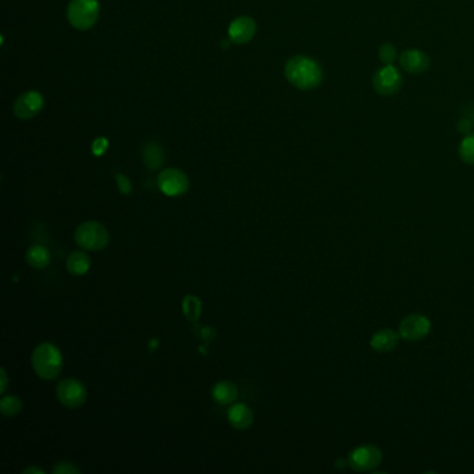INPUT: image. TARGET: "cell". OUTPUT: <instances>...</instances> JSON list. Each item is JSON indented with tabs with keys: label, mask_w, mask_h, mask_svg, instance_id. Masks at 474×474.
<instances>
[{
	"label": "cell",
	"mask_w": 474,
	"mask_h": 474,
	"mask_svg": "<svg viewBox=\"0 0 474 474\" xmlns=\"http://www.w3.org/2000/svg\"><path fill=\"white\" fill-rule=\"evenodd\" d=\"M74 239L85 250H100L109 245L110 234L107 229L97 221H85L75 230Z\"/></svg>",
	"instance_id": "cell-4"
},
{
	"label": "cell",
	"mask_w": 474,
	"mask_h": 474,
	"mask_svg": "<svg viewBox=\"0 0 474 474\" xmlns=\"http://www.w3.org/2000/svg\"><path fill=\"white\" fill-rule=\"evenodd\" d=\"M57 399L70 409L80 408L85 403L88 392L85 385L77 379H66L59 382L56 388Z\"/></svg>",
	"instance_id": "cell-7"
},
{
	"label": "cell",
	"mask_w": 474,
	"mask_h": 474,
	"mask_svg": "<svg viewBox=\"0 0 474 474\" xmlns=\"http://www.w3.org/2000/svg\"><path fill=\"white\" fill-rule=\"evenodd\" d=\"M372 87L379 96L396 95L403 87V75L399 68L392 66H381L372 77Z\"/></svg>",
	"instance_id": "cell-5"
},
{
	"label": "cell",
	"mask_w": 474,
	"mask_h": 474,
	"mask_svg": "<svg viewBox=\"0 0 474 474\" xmlns=\"http://www.w3.org/2000/svg\"><path fill=\"white\" fill-rule=\"evenodd\" d=\"M213 399L223 406L231 405L238 398V389L234 382L231 381H219L212 391Z\"/></svg>",
	"instance_id": "cell-15"
},
{
	"label": "cell",
	"mask_w": 474,
	"mask_h": 474,
	"mask_svg": "<svg viewBox=\"0 0 474 474\" xmlns=\"http://www.w3.org/2000/svg\"><path fill=\"white\" fill-rule=\"evenodd\" d=\"M0 377H1V382H0V392L4 394L6 388H7V382H8V379H7V373L4 369L0 370Z\"/></svg>",
	"instance_id": "cell-27"
},
{
	"label": "cell",
	"mask_w": 474,
	"mask_h": 474,
	"mask_svg": "<svg viewBox=\"0 0 474 474\" xmlns=\"http://www.w3.org/2000/svg\"><path fill=\"white\" fill-rule=\"evenodd\" d=\"M157 187L167 196H181L190 190V180L178 169H166L157 177Z\"/></svg>",
	"instance_id": "cell-8"
},
{
	"label": "cell",
	"mask_w": 474,
	"mask_h": 474,
	"mask_svg": "<svg viewBox=\"0 0 474 474\" xmlns=\"http://www.w3.org/2000/svg\"><path fill=\"white\" fill-rule=\"evenodd\" d=\"M142 162L149 170L160 169L164 163V152L162 146L153 141L145 143L142 147Z\"/></svg>",
	"instance_id": "cell-16"
},
{
	"label": "cell",
	"mask_w": 474,
	"mask_h": 474,
	"mask_svg": "<svg viewBox=\"0 0 474 474\" xmlns=\"http://www.w3.org/2000/svg\"><path fill=\"white\" fill-rule=\"evenodd\" d=\"M27 262L34 269H45L50 263V253L44 245H32L27 250Z\"/></svg>",
	"instance_id": "cell-18"
},
{
	"label": "cell",
	"mask_w": 474,
	"mask_h": 474,
	"mask_svg": "<svg viewBox=\"0 0 474 474\" xmlns=\"http://www.w3.org/2000/svg\"><path fill=\"white\" fill-rule=\"evenodd\" d=\"M399 66L408 74H423L430 70L431 59L420 49H406L399 56Z\"/></svg>",
	"instance_id": "cell-11"
},
{
	"label": "cell",
	"mask_w": 474,
	"mask_h": 474,
	"mask_svg": "<svg viewBox=\"0 0 474 474\" xmlns=\"http://www.w3.org/2000/svg\"><path fill=\"white\" fill-rule=\"evenodd\" d=\"M107 147H109V141L106 138H103V137L96 138L94 143H92V152H94L95 156L104 154V152L107 150Z\"/></svg>",
	"instance_id": "cell-25"
},
{
	"label": "cell",
	"mask_w": 474,
	"mask_h": 474,
	"mask_svg": "<svg viewBox=\"0 0 474 474\" xmlns=\"http://www.w3.org/2000/svg\"><path fill=\"white\" fill-rule=\"evenodd\" d=\"M24 474H31V473H38V474H44V470H41V469H38V468H34V466H31V468H27L24 472H23Z\"/></svg>",
	"instance_id": "cell-28"
},
{
	"label": "cell",
	"mask_w": 474,
	"mask_h": 474,
	"mask_svg": "<svg viewBox=\"0 0 474 474\" xmlns=\"http://www.w3.org/2000/svg\"><path fill=\"white\" fill-rule=\"evenodd\" d=\"M227 416L230 425L237 430H246L253 423V413L245 403H234L229 409Z\"/></svg>",
	"instance_id": "cell-14"
},
{
	"label": "cell",
	"mask_w": 474,
	"mask_h": 474,
	"mask_svg": "<svg viewBox=\"0 0 474 474\" xmlns=\"http://www.w3.org/2000/svg\"><path fill=\"white\" fill-rule=\"evenodd\" d=\"M256 31H257L256 21L252 17L241 16L231 21L229 27V37L233 44L245 45L253 40Z\"/></svg>",
	"instance_id": "cell-12"
},
{
	"label": "cell",
	"mask_w": 474,
	"mask_h": 474,
	"mask_svg": "<svg viewBox=\"0 0 474 474\" xmlns=\"http://www.w3.org/2000/svg\"><path fill=\"white\" fill-rule=\"evenodd\" d=\"M100 16L97 0H71L67 7V20L78 31L91 30Z\"/></svg>",
	"instance_id": "cell-3"
},
{
	"label": "cell",
	"mask_w": 474,
	"mask_h": 474,
	"mask_svg": "<svg viewBox=\"0 0 474 474\" xmlns=\"http://www.w3.org/2000/svg\"><path fill=\"white\" fill-rule=\"evenodd\" d=\"M32 367L38 377L54 379L63 369V356L59 348L50 342L38 345L32 352Z\"/></svg>",
	"instance_id": "cell-2"
},
{
	"label": "cell",
	"mask_w": 474,
	"mask_h": 474,
	"mask_svg": "<svg viewBox=\"0 0 474 474\" xmlns=\"http://www.w3.org/2000/svg\"><path fill=\"white\" fill-rule=\"evenodd\" d=\"M21 409H23V402L16 395L3 396L0 401V412L3 416H7V418L16 416L17 413L21 412Z\"/></svg>",
	"instance_id": "cell-20"
},
{
	"label": "cell",
	"mask_w": 474,
	"mask_h": 474,
	"mask_svg": "<svg viewBox=\"0 0 474 474\" xmlns=\"http://www.w3.org/2000/svg\"><path fill=\"white\" fill-rule=\"evenodd\" d=\"M54 474H77L80 473V469L70 462H60L57 466L53 468Z\"/></svg>",
	"instance_id": "cell-23"
},
{
	"label": "cell",
	"mask_w": 474,
	"mask_h": 474,
	"mask_svg": "<svg viewBox=\"0 0 474 474\" xmlns=\"http://www.w3.org/2000/svg\"><path fill=\"white\" fill-rule=\"evenodd\" d=\"M382 461V452L376 445H362L355 448L348 458V466L355 472H373Z\"/></svg>",
	"instance_id": "cell-6"
},
{
	"label": "cell",
	"mask_w": 474,
	"mask_h": 474,
	"mask_svg": "<svg viewBox=\"0 0 474 474\" xmlns=\"http://www.w3.org/2000/svg\"><path fill=\"white\" fill-rule=\"evenodd\" d=\"M379 60L384 66H392L396 60H399L398 50L394 44L385 42L379 48Z\"/></svg>",
	"instance_id": "cell-22"
},
{
	"label": "cell",
	"mask_w": 474,
	"mask_h": 474,
	"mask_svg": "<svg viewBox=\"0 0 474 474\" xmlns=\"http://www.w3.org/2000/svg\"><path fill=\"white\" fill-rule=\"evenodd\" d=\"M45 107V99L38 91H27L18 96L13 104V113L20 120L37 117Z\"/></svg>",
	"instance_id": "cell-9"
},
{
	"label": "cell",
	"mask_w": 474,
	"mask_h": 474,
	"mask_svg": "<svg viewBox=\"0 0 474 474\" xmlns=\"http://www.w3.org/2000/svg\"><path fill=\"white\" fill-rule=\"evenodd\" d=\"M286 81L299 91H312L324 80L322 64L310 56L296 54L286 60L284 67Z\"/></svg>",
	"instance_id": "cell-1"
},
{
	"label": "cell",
	"mask_w": 474,
	"mask_h": 474,
	"mask_svg": "<svg viewBox=\"0 0 474 474\" xmlns=\"http://www.w3.org/2000/svg\"><path fill=\"white\" fill-rule=\"evenodd\" d=\"M430 330H431L430 319L420 313H412L405 316L399 324L401 338L411 342L423 339L428 335Z\"/></svg>",
	"instance_id": "cell-10"
},
{
	"label": "cell",
	"mask_w": 474,
	"mask_h": 474,
	"mask_svg": "<svg viewBox=\"0 0 474 474\" xmlns=\"http://www.w3.org/2000/svg\"><path fill=\"white\" fill-rule=\"evenodd\" d=\"M67 270L70 274L73 276H84L87 274V272L91 267V257L88 253L83 252V250H77L73 252L68 257H67Z\"/></svg>",
	"instance_id": "cell-17"
},
{
	"label": "cell",
	"mask_w": 474,
	"mask_h": 474,
	"mask_svg": "<svg viewBox=\"0 0 474 474\" xmlns=\"http://www.w3.org/2000/svg\"><path fill=\"white\" fill-rule=\"evenodd\" d=\"M116 180H117V186H119V190L121 193L124 195H130L131 190H133V186H131V181L128 180L127 176L124 174H117L116 176Z\"/></svg>",
	"instance_id": "cell-24"
},
{
	"label": "cell",
	"mask_w": 474,
	"mask_h": 474,
	"mask_svg": "<svg viewBox=\"0 0 474 474\" xmlns=\"http://www.w3.org/2000/svg\"><path fill=\"white\" fill-rule=\"evenodd\" d=\"M458 154L463 163L474 166V131L466 134L462 138L459 147H458Z\"/></svg>",
	"instance_id": "cell-19"
},
{
	"label": "cell",
	"mask_w": 474,
	"mask_h": 474,
	"mask_svg": "<svg viewBox=\"0 0 474 474\" xmlns=\"http://www.w3.org/2000/svg\"><path fill=\"white\" fill-rule=\"evenodd\" d=\"M399 338H401L399 332H394L391 329H381L372 336L370 345L376 352L385 353L391 352L398 346Z\"/></svg>",
	"instance_id": "cell-13"
},
{
	"label": "cell",
	"mask_w": 474,
	"mask_h": 474,
	"mask_svg": "<svg viewBox=\"0 0 474 474\" xmlns=\"http://www.w3.org/2000/svg\"><path fill=\"white\" fill-rule=\"evenodd\" d=\"M470 128H472V124L466 120H461L459 124H458V130L463 134H469L470 133Z\"/></svg>",
	"instance_id": "cell-26"
},
{
	"label": "cell",
	"mask_w": 474,
	"mask_h": 474,
	"mask_svg": "<svg viewBox=\"0 0 474 474\" xmlns=\"http://www.w3.org/2000/svg\"><path fill=\"white\" fill-rule=\"evenodd\" d=\"M183 312L186 315V317L190 320V322H195L199 319L200 313H202V302L198 296L195 295H187L183 300Z\"/></svg>",
	"instance_id": "cell-21"
}]
</instances>
